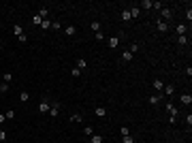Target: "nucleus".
<instances>
[{"mask_svg":"<svg viewBox=\"0 0 192 143\" xmlns=\"http://www.w3.org/2000/svg\"><path fill=\"white\" fill-rule=\"evenodd\" d=\"M49 109H51V105H49V101L47 98H41V103H39V113H49Z\"/></svg>","mask_w":192,"mask_h":143,"instance_id":"obj_1","label":"nucleus"},{"mask_svg":"<svg viewBox=\"0 0 192 143\" xmlns=\"http://www.w3.org/2000/svg\"><path fill=\"white\" fill-rule=\"evenodd\" d=\"M164 109L169 111V115H175V118H177V113H179V109H177L173 103H167V105H164Z\"/></svg>","mask_w":192,"mask_h":143,"instance_id":"obj_2","label":"nucleus"},{"mask_svg":"<svg viewBox=\"0 0 192 143\" xmlns=\"http://www.w3.org/2000/svg\"><path fill=\"white\" fill-rule=\"evenodd\" d=\"M64 34H66V37H75V34H77V26L68 24L66 28H64Z\"/></svg>","mask_w":192,"mask_h":143,"instance_id":"obj_3","label":"nucleus"},{"mask_svg":"<svg viewBox=\"0 0 192 143\" xmlns=\"http://www.w3.org/2000/svg\"><path fill=\"white\" fill-rule=\"evenodd\" d=\"M160 19L164 22V19H171V17H173V9H160Z\"/></svg>","mask_w":192,"mask_h":143,"instance_id":"obj_4","label":"nucleus"},{"mask_svg":"<svg viewBox=\"0 0 192 143\" xmlns=\"http://www.w3.org/2000/svg\"><path fill=\"white\" fill-rule=\"evenodd\" d=\"M60 109H62V107H60V103H53V105H51V109H49V115H51V118H58Z\"/></svg>","mask_w":192,"mask_h":143,"instance_id":"obj_5","label":"nucleus"},{"mask_svg":"<svg viewBox=\"0 0 192 143\" xmlns=\"http://www.w3.org/2000/svg\"><path fill=\"white\" fill-rule=\"evenodd\" d=\"M156 28H158V32L164 34V32L169 30V24H167V22H162V19H158V22H156Z\"/></svg>","mask_w":192,"mask_h":143,"instance_id":"obj_6","label":"nucleus"},{"mask_svg":"<svg viewBox=\"0 0 192 143\" xmlns=\"http://www.w3.org/2000/svg\"><path fill=\"white\" fill-rule=\"evenodd\" d=\"M107 43H109V47H111V49H115L117 45H120V37H109Z\"/></svg>","mask_w":192,"mask_h":143,"instance_id":"obj_7","label":"nucleus"},{"mask_svg":"<svg viewBox=\"0 0 192 143\" xmlns=\"http://www.w3.org/2000/svg\"><path fill=\"white\" fill-rule=\"evenodd\" d=\"M162 103V96L160 94H154V96H150V105H154V107H156V105H160Z\"/></svg>","mask_w":192,"mask_h":143,"instance_id":"obj_8","label":"nucleus"},{"mask_svg":"<svg viewBox=\"0 0 192 143\" xmlns=\"http://www.w3.org/2000/svg\"><path fill=\"white\" fill-rule=\"evenodd\" d=\"M179 101H181V105H188V107H190V105H192V96H190V94H181Z\"/></svg>","mask_w":192,"mask_h":143,"instance_id":"obj_9","label":"nucleus"},{"mask_svg":"<svg viewBox=\"0 0 192 143\" xmlns=\"http://www.w3.org/2000/svg\"><path fill=\"white\" fill-rule=\"evenodd\" d=\"M13 34H15V37H17V39H19V37H22V34H24V28H22V26H19V24H15V26H13Z\"/></svg>","mask_w":192,"mask_h":143,"instance_id":"obj_10","label":"nucleus"},{"mask_svg":"<svg viewBox=\"0 0 192 143\" xmlns=\"http://www.w3.org/2000/svg\"><path fill=\"white\" fill-rule=\"evenodd\" d=\"M128 11H130V17H139V15H141V9H139V4H134L132 9H128Z\"/></svg>","mask_w":192,"mask_h":143,"instance_id":"obj_11","label":"nucleus"},{"mask_svg":"<svg viewBox=\"0 0 192 143\" xmlns=\"http://www.w3.org/2000/svg\"><path fill=\"white\" fill-rule=\"evenodd\" d=\"M94 113H96V118H105V115H107V109H105V107H96Z\"/></svg>","mask_w":192,"mask_h":143,"instance_id":"obj_12","label":"nucleus"},{"mask_svg":"<svg viewBox=\"0 0 192 143\" xmlns=\"http://www.w3.org/2000/svg\"><path fill=\"white\" fill-rule=\"evenodd\" d=\"M186 30H188V26H186V24H179L177 28H175V32H177V37H181V34H186Z\"/></svg>","mask_w":192,"mask_h":143,"instance_id":"obj_13","label":"nucleus"},{"mask_svg":"<svg viewBox=\"0 0 192 143\" xmlns=\"http://www.w3.org/2000/svg\"><path fill=\"white\" fill-rule=\"evenodd\" d=\"M173 92H175V88H173V86H164L162 88V94H167V96H173Z\"/></svg>","mask_w":192,"mask_h":143,"instance_id":"obj_14","label":"nucleus"},{"mask_svg":"<svg viewBox=\"0 0 192 143\" xmlns=\"http://www.w3.org/2000/svg\"><path fill=\"white\" fill-rule=\"evenodd\" d=\"M77 68H79V70H86V68H88V62H86L83 58H79V60H77Z\"/></svg>","mask_w":192,"mask_h":143,"instance_id":"obj_15","label":"nucleus"},{"mask_svg":"<svg viewBox=\"0 0 192 143\" xmlns=\"http://www.w3.org/2000/svg\"><path fill=\"white\" fill-rule=\"evenodd\" d=\"M162 88H164V83L160 81V79H154V90H158V92H162Z\"/></svg>","mask_w":192,"mask_h":143,"instance_id":"obj_16","label":"nucleus"},{"mask_svg":"<svg viewBox=\"0 0 192 143\" xmlns=\"http://www.w3.org/2000/svg\"><path fill=\"white\" fill-rule=\"evenodd\" d=\"M41 22H43V17H41L39 13H34V15H32V24H34V26H41Z\"/></svg>","mask_w":192,"mask_h":143,"instance_id":"obj_17","label":"nucleus"},{"mask_svg":"<svg viewBox=\"0 0 192 143\" xmlns=\"http://www.w3.org/2000/svg\"><path fill=\"white\" fill-rule=\"evenodd\" d=\"M51 28V19H43L41 22V30H49Z\"/></svg>","mask_w":192,"mask_h":143,"instance_id":"obj_18","label":"nucleus"},{"mask_svg":"<svg viewBox=\"0 0 192 143\" xmlns=\"http://www.w3.org/2000/svg\"><path fill=\"white\" fill-rule=\"evenodd\" d=\"M130 60H132V53H130V51L126 49V51L122 53V62H130Z\"/></svg>","mask_w":192,"mask_h":143,"instance_id":"obj_19","label":"nucleus"},{"mask_svg":"<svg viewBox=\"0 0 192 143\" xmlns=\"http://www.w3.org/2000/svg\"><path fill=\"white\" fill-rule=\"evenodd\" d=\"M36 13H39V15L43 17V19H47V15H49V11H47V9H45V6H41L39 11H36Z\"/></svg>","mask_w":192,"mask_h":143,"instance_id":"obj_20","label":"nucleus"},{"mask_svg":"<svg viewBox=\"0 0 192 143\" xmlns=\"http://www.w3.org/2000/svg\"><path fill=\"white\" fill-rule=\"evenodd\" d=\"M177 43H179V45H188V37H186V34H181V37H177Z\"/></svg>","mask_w":192,"mask_h":143,"instance_id":"obj_21","label":"nucleus"},{"mask_svg":"<svg viewBox=\"0 0 192 143\" xmlns=\"http://www.w3.org/2000/svg\"><path fill=\"white\" fill-rule=\"evenodd\" d=\"M19 101H22V103H28V101H30V94H28V92H19Z\"/></svg>","mask_w":192,"mask_h":143,"instance_id":"obj_22","label":"nucleus"},{"mask_svg":"<svg viewBox=\"0 0 192 143\" xmlns=\"http://www.w3.org/2000/svg\"><path fill=\"white\" fill-rule=\"evenodd\" d=\"M83 135H86V137H92V135H94V128H92V126H83Z\"/></svg>","mask_w":192,"mask_h":143,"instance_id":"obj_23","label":"nucleus"},{"mask_svg":"<svg viewBox=\"0 0 192 143\" xmlns=\"http://www.w3.org/2000/svg\"><path fill=\"white\" fill-rule=\"evenodd\" d=\"M90 141H92V143H103V135H92Z\"/></svg>","mask_w":192,"mask_h":143,"instance_id":"obj_24","label":"nucleus"},{"mask_svg":"<svg viewBox=\"0 0 192 143\" xmlns=\"http://www.w3.org/2000/svg\"><path fill=\"white\" fill-rule=\"evenodd\" d=\"M122 19H124V22H130V11H128V9H124V11H122Z\"/></svg>","mask_w":192,"mask_h":143,"instance_id":"obj_25","label":"nucleus"},{"mask_svg":"<svg viewBox=\"0 0 192 143\" xmlns=\"http://www.w3.org/2000/svg\"><path fill=\"white\" fill-rule=\"evenodd\" d=\"M139 9H152V0H143L139 4Z\"/></svg>","mask_w":192,"mask_h":143,"instance_id":"obj_26","label":"nucleus"},{"mask_svg":"<svg viewBox=\"0 0 192 143\" xmlns=\"http://www.w3.org/2000/svg\"><path fill=\"white\" fill-rule=\"evenodd\" d=\"M122 143H134V137L132 135H126V137H122Z\"/></svg>","mask_w":192,"mask_h":143,"instance_id":"obj_27","label":"nucleus"},{"mask_svg":"<svg viewBox=\"0 0 192 143\" xmlns=\"http://www.w3.org/2000/svg\"><path fill=\"white\" fill-rule=\"evenodd\" d=\"M81 120H83V118H81V113H73L70 115V122H81Z\"/></svg>","mask_w":192,"mask_h":143,"instance_id":"obj_28","label":"nucleus"},{"mask_svg":"<svg viewBox=\"0 0 192 143\" xmlns=\"http://www.w3.org/2000/svg\"><path fill=\"white\" fill-rule=\"evenodd\" d=\"M11 79H13V73H4L2 75V81H6V83H11Z\"/></svg>","mask_w":192,"mask_h":143,"instance_id":"obj_29","label":"nucleus"},{"mask_svg":"<svg viewBox=\"0 0 192 143\" xmlns=\"http://www.w3.org/2000/svg\"><path fill=\"white\" fill-rule=\"evenodd\" d=\"M128 51H130V53H132V56H134V53H137V51H139V45H137V43H132V45H130V47H128Z\"/></svg>","mask_w":192,"mask_h":143,"instance_id":"obj_30","label":"nucleus"},{"mask_svg":"<svg viewBox=\"0 0 192 143\" xmlns=\"http://www.w3.org/2000/svg\"><path fill=\"white\" fill-rule=\"evenodd\" d=\"M90 28H92L94 32H100V24L98 22H92V24H90Z\"/></svg>","mask_w":192,"mask_h":143,"instance_id":"obj_31","label":"nucleus"},{"mask_svg":"<svg viewBox=\"0 0 192 143\" xmlns=\"http://www.w3.org/2000/svg\"><path fill=\"white\" fill-rule=\"evenodd\" d=\"M120 132H122V137H126V135H130V128H128V126H120Z\"/></svg>","mask_w":192,"mask_h":143,"instance_id":"obj_32","label":"nucleus"},{"mask_svg":"<svg viewBox=\"0 0 192 143\" xmlns=\"http://www.w3.org/2000/svg\"><path fill=\"white\" fill-rule=\"evenodd\" d=\"M4 118H6V120H13V118H15V111H13V109H9V111L4 113Z\"/></svg>","mask_w":192,"mask_h":143,"instance_id":"obj_33","label":"nucleus"},{"mask_svg":"<svg viewBox=\"0 0 192 143\" xmlns=\"http://www.w3.org/2000/svg\"><path fill=\"white\" fill-rule=\"evenodd\" d=\"M0 92H9V83L6 81H0Z\"/></svg>","mask_w":192,"mask_h":143,"instance_id":"obj_34","label":"nucleus"},{"mask_svg":"<svg viewBox=\"0 0 192 143\" xmlns=\"http://www.w3.org/2000/svg\"><path fill=\"white\" fill-rule=\"evenodd\" d=\"M51 28L53 30H62V24L60 22H51Z\"/></svg>","mask_w":192,"mask_h":143,"instance_id":"obj_35","label":"nucleus"},{"mask_svg":"<svg viewBox=\"0 0 192 143\" xmlns=\"http://www.w3.org/2000/svg\"><path fill=\"white\" fill-rule=\"evenodd\" d=\"M70 75H73V77H81V70H79V68L75 66V68H73V70H70Z\"/></svg>","mask_w":192,"mask_h":143,"instance_id":"obj_36","label":"nucleus"},{"mask_svg":"<svg viewBox=\"0 0 192 143\" xmlns=\"http://www.w3.org/2000/svg\"><path fill=\"white\" fill-rule=\"evenodd\" d=\"M152 9H154V11H160V9H162V2H152Z\"/></svg>","mask_w":192,"mask_h":143,"instance_id":"obj_37","label":"nucleus"},{"mask_svg":"<svg viewBox=\"0 0 192 143\" xmlns=\"http://www.w3.org/2000/svg\"><path fill=\"white\" fill-rule=\"evenodd\" d=\"M4 141H6V132L0 130V143H4Z\"/></svg>","mask_w":192,"mask_h":143,"instance_id":"obj_38","label":"nucleus"},{"mask_svg":"<svg viewBox=\"0 0 192 143\" xmlns=\"http://www.w3.org/2000/svg\"><path fill=\"white\" fill-rule=\"evenodd\" d=\"M17 41H19V43H28V37H26V32H24V34H22V37L17 39Z\"/></svg>","mask_w":192,"mask_h":143,"instance_id":"obj_39","label":"nucleus"},{"mask_svg":"<svg viewBox=\"0 0 192 143\" xmlns=\"http://www.w3.org/2000/svg\"><path fill=\"white\" fill-rule=\"evenodd\" d=\"M186 17H188V22H190V19H192V9H190V6H188V9H186Z\"/></svg>","mask_w":192,"mask_h":143,"instance_id":"obj_40","label":"nucleus"},{"mask_svg":"<svg viewBox=\"0 0 192 143\" xmlns=\"http://www.w3.org/2000/svg\"><path fill=\"white\" fill-rule=\"evenodd\" d=\"M96 41H107V39L103 37V32H96Z\"/></svg>","mask_w":192,"mask_h":143,"instance_id":"obj_41","label":"nucleus"},{"mask_svg":"<svg viewBox=\"0 0 192 143\" xmlns=\"http://www.w3.org/2000/svg\"><path fill=\"white\" fill-rule=\"evenodd\" d=\"M6 122V118H4V113H0V124H4Z\"/></svg>","mask_w":192,"mask_h":143,"instance_id":"obj_42","label":"nucleus"},{"mask_svg":"<svg viewBox=\"0 0 192 143\" xmlns=\"http://www.w3.org/2000/svg\"><path fill=\"white\" fill-rule=\"evenodd\" d=\"M0 64H2V60H0Z\"/></svg>","mask_w":192,"mask_h":143,"instance_id":"obj_43","label":"nucleus"}]
</instances>
